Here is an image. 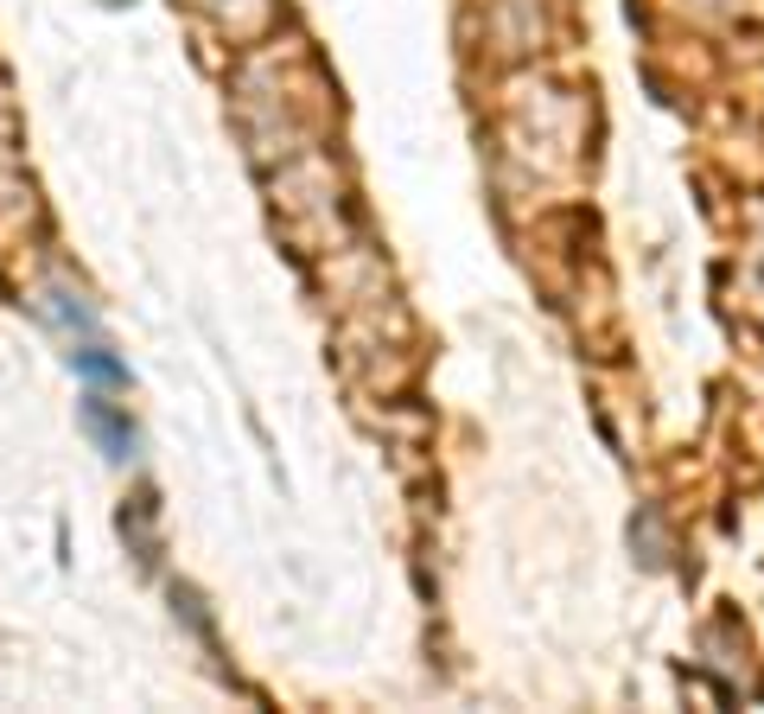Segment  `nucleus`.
<instances>
[{"instance_id": "1", "label": "nucleus", "mask_w": 764, "mask_h": 714, "mask_svg": "<svg viewBox=\"0 0 764 714\" xmlns=\"http://www.w3.org/2000/svg\"><path fill=\"white\" fill-rule=\"evenodd\" d=\"M83 421H90V434L109 447V459H128V453H134V421H128V414H115L103 396H90V402H83Z\"/></svg>"}, {"instance_id": "2", "label": "nucleus", "mask_w": 764, "mask_h": 714, "mask_svg": "<svg viewBox=\"0 0 764 714\" xmlns=\"http://www.w3.org/2000/svg\"><path fill=\"white\" fill-rule=\"evenodd\" d=\"M77 371L103 376V383H128V371H121V364H115V358H103V351H77Z\"/></svg>"}]
</instances>
